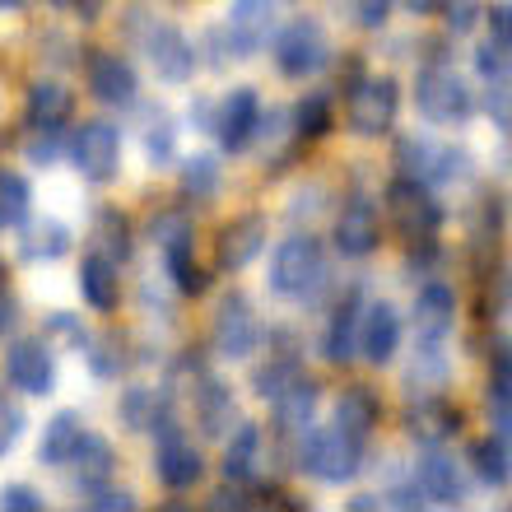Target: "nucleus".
I'll list each match as a JSON object with an SVG mask.
<instances>
[{
  "label": "nucleus",
  "instance_id": "4468645a",
  "mask_svg": "<svg viewBox=\"0 0 512 512\" xmlns=\"http://www.w3.org/2000/svg\"><path fill=\"white\" fill-rule=\"evenodd\" d=\"M256 122H261V103H256V94L252 89H233V94L219 103L210 131L219 135V145L229 149V154H238V149L252 145Z\"/></svg>",
  "mask_w": 512,
  "mask_h": 512
},
{
  "label": "nucleus",
  "instance_id": "f704fd0d",
  "mask_svg": "<svg viewBox=\"0 0 512 512\" xmlns=\"http://www.w3.org/2000/svg\"><path fill=\"white\" fill-rule=\"evenodd\" d=\"M163 256H168V270H173L177 289H182V294H201V289H205V270L191 261V238L168 243V247H163Z\"/></svg>",
  "mask_w": 512,
  "mask_h": 512
},
{
  "label": "nucleus",
  "instance_id": "393cba45",
  "mask_svg": "<svg viewBox=\"0 0 512 512\" xmlns=\"http://www.w3.org/2000/svg\"><path fill=\"white\" fill-rule=\"evenodd\" d=\"M275 424H280L284 433H298V429H308L312 424V415H317V382L312 378H303V373H298L294 382H289V387L280 391V396H275Z\"/></svg>",
  "mask_w": 512,
  "mask_h": 512
},
{
  "label": "nucleus",
  "instance_id": "09e8293b",
  "mask_svg": "<svg viewBox=\"0 0 512 512\" xmlns=\"http://www.w3.org/2000/svg\"><path fill=\"white\" fill-rule=\"evenodd\" d=\"M443 5H447V28H452V33H466V28L475 24V14H480L475 0H443Z\"/></svg>",
  "mask_w": 512,
  "mask_h": 512
},
{
  "label": "nucleus",
  "instance_id": "cd10ccee",
  "mask_svg": "<svg viewBox=\"0 0 512 512\" xmlns=\"http://www.w3.org/2000/svg\"><path fill=\"white\" fill-rule=\"evenodd\" d=\"M122 415H126V424H131V429H140V433H145V429H159V433L173 429V415H168L163 396H159V391H149V387H131V391H126Z\"/></svg>",
  "mask_w": 512,
  "mask_h": 512
},
{
  "label": "nucleus",
  "instance_id": "9d476101",
  "mask_svg": "<svg viewBox=\"0 0 512 512\" xmlns=\"http://www.w3.org/2000/svg\"><path fill=\"white\" fill-rule=\"evenodd\" d=\"M215 354L219 359H247L261 345V322H256L252 303L243 294H229L215 312Z\"/></svg>",
  "mask_w": 512,
  "mask_h": 512
},
{
  "label": "nucleus",
  "instance_id": "4d7b16f0",
  "mask_svg": "<svg viewBox=\"0 0 512 512\" xmlns=\"http://www.w3.org/2000/svg\"><path fill=\"white\" fill-rule=\"evenodd\" d=\"M443 5V0H401V10H410V14H433Z\"/></svg>",
  "mask_w": 512,
  "mask_h": 512
},
{
  "label": "nucleus",
  "instance_id": "473e14b6",
  "mask_svg": "<svg viewBox=\"0 0 512 512\" xmlns=\"http://www.w3.org/2000/svg\"><path fill=\"white\" fill-rule=\"evenodd\" d=\"M28 205H33V191L19 173H0V233L19 229L28 219Z\"/></svg>",
  "mask_w": 512,
  "mask_h": 512
},
{
  "label": "nucleus",
  "instance_id": "864d4df0",
  "mask_svg": "<svg viewBox=\"0 0 512 512\" xmlns=\"http://www.w3.org/2000/svg\"><path fill=\"white\" fill-rule=\"evenodd\" d=\"M494 382L512 387V340H503V350L494 354Z\"/></svg>",
  "mask_w": 512,
  "mask_h": 512
},
{
  "label": "nucleus",
  "instance_id": "ddd939ff",
  "mask_svg": "<svg viewBox=\"0 0 512 512\" xmlns=\"http://www.w3.org/2000/svg\"><path fill=\"white\" fill-rule=\"evenodd\" d=\"M452 322H457V298H452V289H447V284H429V289L415 298L419 350H443L447 336H452Z\"/></svg>",
  "mask_w": 512,
  "mask_h": 512
},
{
  "label": "nucleus",
  "instance_id": "8fccbe9b",
  "mask_svg": "<svg viewBox=\"0 0 512 512\" xmlns=\"http://www.w3.org/2000/svg\"><path fill=\"white\" fill-rule=\"evenodd\" d=\"M387 10H391V0H354V19H359V28H382L387 24Z\"/></svg>",
  "mask_w": 512,
  "mask_h": 512
},
{
  "label": "nucleus",
  "instance_id": "603ef678",
  "mask_svg": "<svg viewBox=\"0 0 512 512\" xmlns=\"http://www.w3.org/2000/svg\"><path fill=\"white\" fill-rule=\"evenodd\" d=\"M56 131H38L33 140H28V159L33 163H52L56 159V140H52Z\"/></svg>",
  "mask_w": 512,
  "mask_h": 512
},
{
  "label": "nucleus",
  "instance_id": "72a5a7b5",
  "mask_svg": "<svg viewBox=\"0 0 512 512\" xmlns=\"http://www.w3.org/2000/svg\"><path fill=\"white\" fill-rule=\"evenodd\" d=\"M70 247V233L66 224H56V219H42V224H33L24 238V256L28 261H56V256Z\"/></svg>",
  "mask_w": 512,
  "mask_h": 512
},
{
  "label": "nucleus",
  "instance_id": "f3484780",
  "mask_svg": "<svg viewBox=\"0 0 512 512\" xmlns=\"http://www.w3.org/2000/svg\"><path fill=\"white\" fill-rule=\"evenodd\" d=\"M154 471H159V480L168 489H191L196 480H201V471H205V461H201V452L182 438V433H163V443H159V452H154Z\"/></svg>",
  "mask_w": 512,
  "mask_h": 512
},
{
  "label": "nucleus",
  "instance_id": "0eeeda50",
  "mask_svg": "<svg viewBox=\"0 0 512 512\" xmlns=\"http://www.w3.org/2000/svg\"><path fill=\"white\" fill-rule=\"evenodd\" d=\"M275 24H280V0H233L224 38H229L233 56H256L275 38Z\"/></svg>",
  "mask_w": 512,
  "mask_h": 512
},
{
  "label": "nucleus",
  "instance_id": "dca6fc26",
  "mask_svg": "<svg viewBox=\"0 0 512 512\" xmlns=\"http://www.w3.org/2000/svg\"><path fill=\"white\" fill-rule=\"evenodd\" d=\"M378 210H373V201L368 196H354L345 210L336 215V247L340 256H368V252H378Z\"/></svg>",
  "mask_w": 512,
  "mask_h": 512
},
{
  "label": "nucleus",
  "instance_id": "79ce46f5",
  "mask_svg": "<svg viewBox=\"0 0 512 512\" xmlns=\"http://www.w3.org/2000/svg\"><path fill=\"white\" fill-rule=\"evenodd\" d=\"M475 70H480V80H499V75L512 70V56L503 52L499 42H485V47L475 52Z\"/></svg>",
  "mask_w": 512,
  "mask_h": 512
},
{
  "label": "nucleus",
  "instance_id": "2f4dec72",
  "mask_svg": "<svg viewBox=\"0 0 512 512\" xmlns=\"http://www.w3.org/2000/svg\"><path fill=\"white\" fill-rule=\"evenodd\" d=\"M256 461H261V429L243 424V429L229 438V447H224V475H229V480H247V475L256 471Z\"/></svg>",
  "mask_w": 512,
  "mask_h": 512
},
{
  "label": "nucleus",
  "instance_id": "680f3d73",
  "mask_svg": "<svg viewBox=\"0 0 512 512\" xmlns=\"http://www.w3.org/2000/svg\"><path fill=\"white\" fill-rule=\"evenodd\" d=\"M47 5H66V0H47Z\"/></svg>",
  "mask_w": 512,
  "mask_h": 512
},
{
  "label": "nucleus",
  "instance_id": "9b49d317",
  "mask_svg": "<svg viewBox=\"0 0 512 512\" xmlns=\"http://www.w3.org/2000/svg\"><path fill=\"white\" fill-rule=\"evenodd\" d=\"M140 42H145L149 66L159 70L168 84L191 80V70H196V47L187 42V33H177L173 24H149L145 33H140Z\"/></svg>",
  "mask_w": 512,
  "mask_h": 512
},
{
  "label": "nucleus",
  "instance_id": "a211bd4d",
  "mask_svg": "<svg viewBox=\"0 0 512 512\" xmlns=\"http://www.w3.org/2000/svg\"><path fill=\"white\" fill-rule=\"evenodd\" d=\"M89 89H94L98 103H108V108H126L135 98V70L126 56L117 52H98L89 61Z\"/></svg>",
  "mask_w": 512,
  "mask_h": 512
},
{
  "label": "nucleus",
  "instance_id": "c85d7f7f",
  "mask_svg": "<svg viewBox=\"0 0 512 512\" xmlns=\"http://www.w3.org/2000/svg\"><path fill=\"white\" fill-rule=\"evenodd\" d=\"M70 466H75L84 489H98V485H108V475L117 461H112V447L103 443V438H89V433H84L80 447H75V457H70Z\"/></svg>",
  "mask_w": 512,
  "mask_h": 512
},
{
  "label": "nucleus",
  "instance_id": "c756f323",
  "mask_svg": "<svg viewBox=\"0 0 512 512\" xmlns=\"http://www.w3.org/2000/svg\"><path fill=\"white\" fill-rule=\"evenodd\" d=\"M471 466H475V475L485 480L489 489H503L512 480V452L508 447L489 433V438H480V443L471 447Z\"/></svg>",
  "mask_w": 512,
  "mask_h": 512
},
{
  "label": "nucleus",
  "instance_id": "f03ea898",
  "mask_svg": "<svg viewBox=\"0 0 512 512\" xmlns=\"http://www.w3.org/2000/svg\"><path fill=\"white\" fill-rule=\"evenodd\" d=\"M326 284V256L322 243L308 238V233H294L284 238L270 256V289L280 298H312Z\"/></svg>",
  "mask_w": 512,
  "mask_h": 512
},
{
  "label": "nucleus",
  "instance_id": "7ed1b4c3",
  "mask_svg": "<svg viewBox=\"0 0 512 512\" xmlns=\"http://www.w3.org/2000/svg\"><path fill=\"white\" fill-rule=\"evenodd\" d=\"M415 103H419V112H424L429 122H438V126H461V122H466V117L475 112L471 89H466V80H461L452 66H429V70H419V80H415Z\"/></svg>",
  "mask_w": 512,
  "mask_h": 512
},
{
  "label": "nucleus",
  "instance_id": "1a4fd4ad",
  "mask_svg": "<svg viewBox=\"0 0 512 512\" xmlns=\"http://www.w3.org/2000/svg\"><path fill=\"white\" fill-rule=\"evenodd\" d=\"M396 163H401V177H415V182H457L466 173V154L461 149H443V145H429L419 135H405L396 145Z\"/></svg>",
  "mask_w": 512,
  "mask_h": 512
},
{
  "label": "nucleus",
  "instance_id": "f257e3e1",
  "mask_svg": "<svg viewBox=\"0 0 512 512\" xmlns=\"http://www.w3.org/2000/svg\"><path fill=\"white\" fill-rule=\"evenodd\" d=\"M298 466L308 475H317L322 485H345V480H354L359 475V466H364V438H354V433L345 429H298V447H294Z\"/></svg>",
  "mask_w": 512,
  "mask_h": 512
},
{
  "label": "nucleus",
  "instance_id": "de8ad7c7",
  "mask_svg": "<svg viewBox=\"0 0 512 512\" xmlns=\"http://www.w3.org/2000/svg\"><path fill=\"white\" fill-rule=\"evenodd\" d=\"M89 508H94V512H112V508L131 512V508H135V499L126 494V489H108V485H98L94 494H89Z\"/></svg>",
  "mask_w": 512,
  "mask_h": 512
},
{
  "label": "nucleus",
  "instance_id": "bf43d9fd",
  "mask_svg": "<svg viewBox=\"0 0 512 512\" xmlns=\"http://www.w3.org/2000/svg\"><path fill=\"white\" fill-rule=\"evenodd\" d=\"M350 508H354V512H368V508H378V494H359V499H354Z\"/></svg>",
  "mask_w": 512,
  "mask_h": 512
},
{
  "label": "nucleus",
  "instance_id": "13d9d810",
  "mask_svg": "<svg viewBox=\"0 0 512 512\" xmlns=\"http://www.w3.org/2000/svg\"><path fill=\"white\" fill-rule=\"evenodd\" d=\"M14 322V308H10V298L0 294V336H5V326Z\"/></svg>",
  "mask_w": 512,
  "mask_h": 512
},
{
  "label": "nucleus",
  "instance_id": "412c9836",
  "mask_svg": "<svg viewBox=\"0 0 512 512\" xmlns=\"http://www.w3.org/2000/svg\"><path fill=\"white\" fill-rule=\"evenodd\" d=\"M261 247H266V219L261 215L233 219L229 229L219 233V266H229V270L252 266L256 256H261Z\"/></svg>",
  "mask_w": 512,
  "mask_h": 512
},
{
  "label": "nucleus",
  "instance_id": "2eb2a0df",
  "mask_svg": "<svg viewBox=\"0 0 512 512\" xmlns=\"http://www.w3.org/2000/svg\"><path fill=\"white\" fill-rule=\"evenodd\" d=\"M401 345V317L391 303H368L359 312V354L368 364H391V354Z\"/></svg>",
  "mask_w": 512,
  "mask_h": 512
},
{
  "label": "nucleus",
  "instance_id": "ea45409f",
  "mask_svg": "<svg viewBox=\"0 0 512 512\" xmlns=\"http://www.w3.org/2000/svg\"><path fill=\"white\" fill-rule=\"evenodd\" d=\"M298 373H303V368H298L294 359H280V364L261 368V373H256V396H266V401H275V396H280V391L289 387V382H294Z\"/></svg>",
  "mask_w": 512,
  "mask_h": 512
},
{
  "label": "nucleus",
  "instance_id": "58836bf2",
  "mask_svg": "<svg viewBox=\"0 0 512 512\" xmlns=\"http://www.w3.org/2000/svg\"><path fill=\"white\" fill-rule=\"evenodd\" d=\"M489 89H485V108H489V117L503 126V131H512V70L508 75H499V80H485Z\"/></svg>",
  "mask_w": 512,
  "mask_h": 512
},
{
  "label": "nucleus",
  "instance_id": "a18cd8bd",
  "mask_svg": "<svg viewBox=\"0 0 512 512\" xmlns=\"http://www.w3.org/2000/svg\"><path fill=\"white\" fill-rule=\"evenodd\" d=\"M489 42L512 56V5H489Z\"/></svg>",
  "mask_w": 512,
  "mask_h": 512
},
{
  "label": "nucleus",
  "instance_id": "49530a36",
  "mask_svg": "<svg viewBox=\"0 0 512 512\" xmlns=\"http://www.w3.org/2000/svg\"><path fill=\"white\" fill-rule=\"evenodd\" d=\"M103 243H108L112 261H122V256L131 252V243H126V219L122 215H103Z\"/></svg>",
  "mask_w": 512,
  "mask_h": 512
},
{
  "label": "nucleus",
  "instance_id": "423d86ee",
  "mask_svg": "<svg viewBox=\"0 0 512 512\" xmlns=\"http://www.w3.org/2000/svg\"><path fill=\"white\" fill-rule=\"evenodd\" d=\"M387 210H391V219H396V229H401L405 238H433L438 224H443V210H438V201H433V191L424 187V182H415V177L391 182L387 187Z\"/></svg>",
  "mask_w": 512,
  "mask_h": 512
},
{
  "label": "nucleus",
  "instance_id": "6ab92c4d",
  "mask_svg": "<svg viewBox=\"0 0 512 512\" xmlns=\"http://www.w3.org/2000/svg\"><path fill=\"white\" fill-rule=\"evenodd\" d=\"M457 429H461V415L447 401H438V396H419V401L405 410V433L424 447L447 443Z\"/></svg>",
  "mask_w": 512,
  "mask_h": 512
},
{
  "label": "nucleus",
  "instance_id": "4be33fe9",
  "mask_svg": "<svg viewBox=\"0 0 512 512\" xmlns=\"http://www.w3.org/2000/svg\"><path fill=\"white\" fill-rule=\"evenodd\" d=\"M84 438V419L75 410H56L47 424H42V443H38V461L42 466H70L75 447Z\"/></svg>",
  "mask_w": 512,
  "mask_h": 512
},
{
  "label": "nucleus",
  "instance_id": "4c0bfd02",
  "mask_svg": "<svg viewBox=\"0 0 512 512\" xmlns=\"http://www.w3.org/2000/svg\"><path fill=\"white\" fill-rule=\"evenodd\" d=\"M294 131L298 135H326V126H331V103H326L322 94H312V98H303V103H298V112H294Z\"/></svg>",
  "mask_w": 512,
  "mask_h": 512
},
{
  "label": "nucleus",
  "instance_id": "aec40b11",
  "mask_svg": "<svg viewBox=\"0 0 512 512\" xmlns=\"http://www.w3.org/2000/svg\"><path fill=\"white\" fill-rule=\"evenodd\" d=\"M419 489H424V499L429 503H443V508H457L466 503V475L461 466L447 452L429 447V457L419 461Z\"/></svg>",
  "mask_w": 512,
  "mask_h": 512
},
{
  "label": "nucleus",
  "instance_id": "6e6d98bb",
  "mask_svg": "<svg viewBox=\"0 0 512 512\" xmlns=\"http://www.w3.org/2000/svg\"><path fill=\"white\" fill-rule=\"evenodd\" d=\"M210 508H247V499H243V494H229V489H224V494H215V499H210Z\"/></svg>",
  "mask_w": 512,
  "mask_h": 512
},
{
  "label": "nucleus",
  "instance_id": "5fc2aeb1",
  "mask_svg": "<svg viewBox=\"0 0 512 512\" xmlns=\"http://www.w3.org/2000/svg\"><path fill=\"white\" fill-rule=\"evenodd\" d=\"M70 5H75V14L89 24V19H98V14H103V5H108V0H70Z\"/></svg>",
  "mask_w": 512,
  "mask_h": 512
},
{
  "label": "nucleus",
  "instance_id": "c9c22d12",
  "mask_svg": "<svg viewBox=\"0 0 512 512\" xmlns=\"http://www.w3.org/2000/svg\"><path fill=\"white\" fill-rule=\"evenodd\" d=\"M182 191H187L191 201H205V196H215L219 191V163L210 154H196V159L182 163Z\"/></svg>",
  "mask_w": 512,
  "mask_h": 512
},
{
  "label": "nucleus",
  "instance_id": "3c124183",
  "mask_svg": "<svg viewBox=\"0 0 512 512\" xmlns=\"http://www.w3.org/2000/svg\"><path fill=\"white\" fill-rule=\"evenodd\" d=\"M145 149H149V159H168V154H173V131H168V122H159L145 135Z\"/></svg>",
  "mask_w": 512,
  "mask_h": 512
},
{
  "label": "nucleus",
  "instance_id": "20e7f679",
  "mask_svg": "<svg viewBox=\"0 0 512 512\" xmlns=\"http://www.w3.org/2000/svg\"><path fill=\"white\" fill-rule=\"evenodd\" d=\"M396 108H401V89L387 75H373V80H359L350 89V103H345V117H350L354 135H382L396 122Z\"/></svg>",
  "mask_w": 512,
  "mask_h": 512
},
{
  "label": "nucleus",
  "instance_id": "b1692460",
  "mask_svg": "<svg viewBox=\"0 0 512 512\" xmlns=\"http://www.w3.org/2000/svg\"><path fill=\"white\" fill-rule=\"evenodd\" d=\"M24 112H28V126H33V131H61L70 117V89L56 80H38L28 89Z\"/></svg>",
  "mask_w": 512,
  "mask_h": 512
},
{
  "label": "nucleus",
  "instance_id": "a19ab883",
  "mask_svg": "<svg viewBox=\"0 0 512 512\" xmlns=\"http://www.w3.org/2000/svg\"><path fill=\"white\" fill-rule=\"evenodd\" d=\"M19 433H24V410L14 401H5V391H0V457L19 443Z\"/></svg>",
  "mask_w": 512,
  "mask_h": 512
},
{
  "label": "nucleus",
  "instance_id": "e433bc0d",
  "mask_svg": "<svg viewBox=\"0 0 512 512\" xmlns=\"http://www.w3.org/2000/svg\"><path fill=\"white\" fill-rule=\"evenodd\" d=\"M489 424H494V438L512 452V387H503V382H494V391H489Z\"/></svg>",
  "mask_w": 512,
  "mask_h": 512
},
{
  "label": "nucleus",
  "instance_id": "39448f33",
  "mask_svg": "<svg viewBox=\"0 0 512 512\" xmlns=\"http://www.w3.org/2000/svg\"><path fill=\"white\" fill-rule=\"evenodd\" d=\"M326 52H331V42H326L317 19H294V24L275 38V66H280L289 80L317 75V70L326 66Z\"/></svg>",
  "mask_w": 512,
  "mask_h": 512
},
{
  "label": "nucleus",
  "instance_id": "37998d69",
  "mask_svg": "<svg viewBox=\"0 0 512 512\" xmlns=\"http://www.w3.org/2000/svg\"><path fill=\"white\" fill-rule=\"evenodd\" d=\"M0 512H42V494L28 485H5L0 489Z\"/></svg>",
  "mask_w": 512,
  "mask_h": 512
},
{
  "label": "nucleus",
  "instance_id": "c03bdc74",
  "mask_svg": "<svg viewBox=\"0 0 512 512\" xmlns=\"http://www.w3.org/2000/svg\"><path fill=\"white\" fill-rule=\"evenodd\" d=\"M149 233H154V243L168 247V243H182V238H191V224L182 215H159L154 224H149Z\"/></svg>",
  "mask_w": 512,
  "mask_h": 512
},
{
  "label": "nucleus",
  "instance_id": "7c9ffc66",
  "mask_svg": "<svg viewBox=\"0 0 512 512\" xmlns=\"http://www.w3.org/2000/svg\"><path fill=\"white\" fill-rule=\"evenodd\" d=\"M196 419H201V429L210 438H224L229 433V419H233V396L229 387H219V382H205L196 391Z\"/></svg>",
  "mask_w": 512,
  "mask_h": 512
},
{
  "label": "nucleus",
  "instance_id": "6e6552de",
  "mask_svg": "<svg viewBox=\"0 0 512 512\" xmlns=\"http://www.w3.org/2000/svg\"><path fill=\"white\" fill-rule=\"evenodd\" d=\"M70 159L89 182H112L117 168H122V135L108 122H84L75 145H70Z\"/></svg>",
  "mask_w": 512,
  "mask_h": 512
},
{
  "label": "nucleus",
  "instance_id": "f8f14e48",
  "mask_svg": "<svg viewBox=\"0 0 512 512\" xmlns=\"http://www.w3.org/2000/svg\"><path fill=\"white\" fill-rule=\"evenodd\" d=\"M5 378H10V387L24 391V396H47V391L56 387L52 350L38 345V340H19V345H10V354H5Z\"/></svg>",
  "mask_w": 512,
  "mask_h": 512
},
{
  "label": "nucleus",
  "instance_id": "5701e85b",
  "mask_svg": "<svg viewBox=\"0 0 512 512\" xmlns=\"http://www.w3.org/2000/svg\"><path fill=\"white\" fill-rule=\"evenodd\" d=\"M359 312H364L359 294H350L336 312H331V322H326V340H322V350H326L331 364H350L354 354H359Z\"/></svg>",
  "mask_w": 512,
  "mask_h": 512
},
{
  "label": "nucleus",
  "instance_id": "052dcab7",
  "mask_svg": "<svg viewBox=\"0 0 512 512\" xmlns=\"http://www.w3.org/2000/svg\"><path fill=\"white\" fill-rule=\"evenodd\" d=\"M28 0H0V10H24Z\"/></svg>",
  "mask_w": 512,
  "mask_h": 512
},
{
  "label": "nucleus",
  "instance_id": "a878e982",
  "mask_svg": "<svg viewBox=\"0 0 512 512\" xmlns=\"http://www.w3.org/2000/svg\"><path fill=\"white\" fill-rule=\"evenodd\" d=\"M80 289H84V298H89V308H98V312L117 308V261H112V256H98V252L84 256Z\"/></svg>",
  "mask_w": 512,
  "mask_h": 512
},
{
  "label": "nucleus",
  "instance_id": "bb28decb",
  "mask_svg": "<svg viewBox=\"0 0 512 512\" xmlns=\"http://www.w3.org/2000/svg\"><path fill=\"white\" fill-rule=\"evenodd\" d=\"M378 415H382L378 396H373L368 387H350L336 405V429H345V433H354V438H364L368 443V433H373Z\"/></svg>",
  "mask_w": 512,
  "mask_h": 512
}]
</instances>
